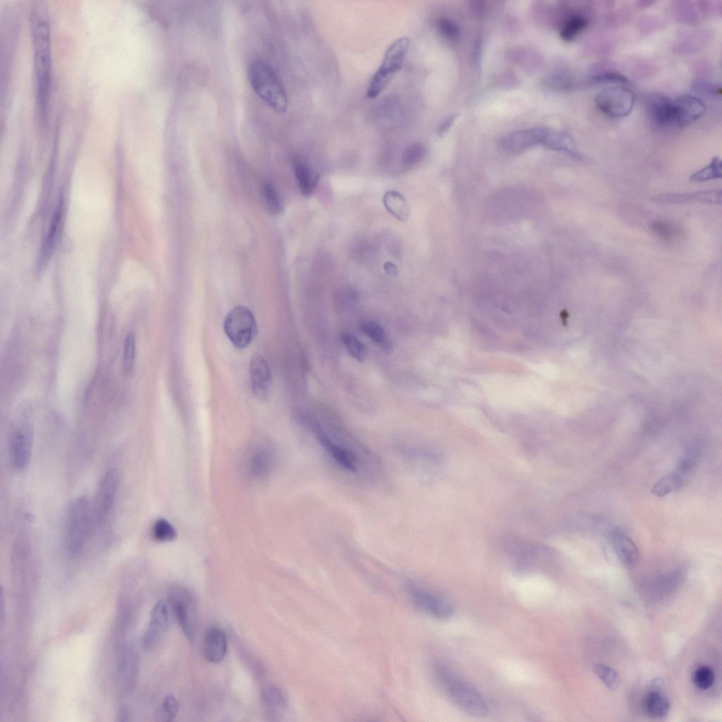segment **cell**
Masks as SVG:
<instances>
[{"label": "cell", "instance_id": "e0dca14e", "mask_svg": "<svg viewBox=\"0 0 722 722\" xmlns=\"http://www.w3.org/2000/svg\"><path fill=\"white\" fill-rule=\"evenodd\" d=\"M653 200L662 204H680L689 202H702L709 204H721V190H711L689 193H666L653 197Z\"/></svg>", "mask_w": 722, "mask_h": 722}, {"label": "cell", "instance_id": "e575fe53", "mask_svg": "<svg viewBox=\"0 0 722 722\" xmlns=\"http://www.w3.org/2000/svg\"><path fill=\"white\" fill-rule=\"evenodd\" d=\"M152 534L153 538L159 542L171 541L176 536L174 527L169 522L163 518L158 519L154 522Z\"/></svg>", "mask_w": 722, "mask_h": 722}, {"label": "cell", "instance_id": "2e32d148", "mask_svg": "<svg viewBox=\"0 0 722 722\" xmlns=\"http://www.w3.org/2000/svg\"><path fill=\"white\" fill-rule=\"evenodd\" d=\"M612 548L621 563L627 567L635 565L640 556L635 542L622 530L616 529L610 534Z\"/></svg>", "mask_w": 722, "mask_h": 722}, {"label": "cell", "instance_id": "6da1fadb", "mask_svg": "<svg viewBox=\"0 0 722 722\" xmlns=\"http://www.w3.org/2000/svg\"><path fill=\"white\" fill-rule=\"evenodd\" d=\"M434 673L439 684L453 702L462 711L475 717H484L489 706L483 695L472 685L453 672L446 664L437 662Z\"/></svg>", "mask_w": 722, "mask_h": 722}, {"label": "cell", "instance_id": "b9f144b4", "mask_svg": "<svg viewBox=\"0 0 722 722\" xmlns=\"http://www.w3.org/2000/svg\"><path fill=\"white\" fill-rule=\"evenodd\" d=\"M128 711L125 708H123L119 711L118 716L119 718L118 720L121 721H126L128 720Z\"/></svg>", "mask_w": 722, "mask_h": 722}, {"label": "cell", "instance_id": "8fae6325", "mask_svg": "<svg viewBox=\"0 0 722 722\" xmlns=\"http://www.w3.org/2000/svg\"><path fill=\"white\" fill-rule=\"evenodd\" d=\"M169 601L183 632L189 640L192 639L195 631V616L190 593L184 588H175L170 593Z\"/></svg>", "mask_w": 722, "mask_h": 722}, {"label": "cell", "instance_id": "603a6c76", "mask_svg": "<svg viewBox=\"0 0 722 722\" xmlns=\"http://www.w3.org/2000/svg\"><path fill=\"white\" fill-rule=\"evenodd\" d=\"M687 477L675 468L661 477L653 486L651 493L657 496H664L680 489Z\"/></svg>", "mask_w": 722, "mask_h": 722}, {"label": "cell", "instance_id": "d6986e66", "mask_svg": "<svg viewBox=\"0 0 722 722\" xmlns=\"http://www.w3.org/2000/svg\"><path fill=\"white\" fill-rule=\"evenodd\" d=\"M276 463L275 452L269 447L262 446L254 450L249 457L248 468L253 477H264L273 470Z\"/></svg>", "mask_w": 722, "mask_h": 722}, {"label": "cell", "instance_id": "ac0fdd59", "mask_svg": "<svg viewBox=\"0 0 722 722\" xmlns=\"http://www.w3.org/2000/svg\"><path fill=\"white\" fill-rule=\"evenodd\" d=\"M227 647V637L222 629L214 627L207 630L203 642V654L207 661H221L226 654Z\"/></svg>", "mask_w": 722, "mask_h": 722}, {"label": "cell", "instance_id": "7c38bea8", "mask_svg": "<svg viewBox=\"0 0 722 722\" xmlns=\"http://www.w3.org/2000/svg\"><path fill=\"white\" fill-rule=\"evenodd\" d=\"M118 484V473L116 469L107 470L102 476L97 487L94 503V516L97 520H104L111 513Z\"/></svg>", "mask_w": 722, "mask_h": 722}, {"label": "cell", "instance_id": "7402d4cb", "mask_svg": "<svg viewBox=\"0 0 722 722\" xmlns=\"http://www.w3.org/2000/svg\"><path fill=\"white\" fill-rule=\"evenodd\" d=\"M262 699L268 716L274 719L282 714L286 709V699L281 690L274 685H269L263 690Z\"/></svg>", "mask_w": 722, "mask_h": 722}, {"label": "cell", "instance_id": "5bb4252c", "mask_svg": "<svg viewBox=\"0 0 722 722\" xmlns=\"http://www.w3.org/2000/svg\"><path fill=\"white\" fill-rule=\"evenodd\" d=\"M168 624V604L165 600L161 599L152 609L148 625L142 636L143 647L146 649L154 647L165 633Z\"/></svg>", "mask_w": 722, "mask_h": 722}, {"label": "cell", "instance_id": "f1b7e54d", "mask_svg": "<svg viewBox=\"0 0 722 722\" xmlns=\"http://www.w3.org/2000/svg\"><path fill=\"white\" fill-rule=\"evenodd\" d=\"M404 459L415 463L429 462L436 459V455L433 451L419 448L417 446H407L400 448L398 451Z\"/></svg>", "mask_w": 722, "mask_h": 722}, {"label": "cell", "instance_id": "8992f818", "mask_svg": "<svg viewBox=\"0 0 722 722\" xmlns=\"http://www.w3.org/2000/svg\"><path fill=\"white\" fill-rule=\"evenodd\" d=\"M224 329L231 343L237 348L250 344L257 333V323L252 312L246 307L237 306L226 316Z\"/></svg>", "mask_w": 722, "mask_h": 722}, {"label": "cell", "instance_id": "60d3db41", "mask_svg": "<svg viewBox=\"0 0 722 722\" xmlns=\"http://www.w3.org/2000/svg\"><path fill=\"white\" fill-rule=\"evenodd\" d=\"M457 117V114H451L447 116L439 126L436 134L439 137L444 135L451 128Z\"/></svg>", "mask_w": 722, "mask_h": 722}, {"label": "cell", "instance_id": "5b68a950", "mask_svg": "<svg viewBox=\"0 0 722 722\" xmlns=\"http://www.w3.org/2000/svg\"><path fill=\"white\" fill-rule=\"evenodd\" d=\"M409 47L408 37H399L389 45L381 65L369 82L366 92L368 98L377 97L386 88L394 74L401 68Z\"/></svg>", "mask_w": 722, "mask_h": 722}, {"label": "cell", "instance_id": "277c9868", "mask_svg": "<svg viewBox=\"0 0 722 722\" xmlns=\"http://www.w3.org/2000/svg\"><path fill=\"white\" fill-rule=\"evenodd\" d=\"M91 513L87 498L78 497L70 504L66 518L65 544L71 553H78L84 548L90 534Z\"/></svg>", "mask_w": 722, "mask_h": 722}, {"label": "cell", "instance_id": "8d00e7d4", "mask_svg": "<svg viewBox=\"0 0 722 722\" xmlns=\"http://www.w3.org/2000/svg\"><path fill=\"white\" fill-rule=\"evenodd\" d=\"M594 671L608 689L615 690L618 688L620 679L613 668L604 664L596 663L594 666Z\"/></svg>", "mask_w": 722, "mask_h": 722}, {"label": "cell", "instance_id": "d4e9b609", "mask_svg": "<svg viewBox=\"0 0 722 722\" xmlns=\"http://www.w3.org/2000/svg\"><path fill=\"white\" fill-rule=\"evenodd\" d=\"M644 704L646 711L653 717H662L670 709L668 699L657 690L650 691L646 695Z\"/></svg>", "mask_w": 722, "mask_h": 722}, {"label": "cell", "instance_id": "cb8c5ba5", "mask_svg": "<svg viewBox=\"0 0 722 722\" xmlns=\"http://www.w3.org/2000/svg\"><path fill=\"white\" fill-rule=\"evenodd\" d=\"M360 329L384 351L389 353L392 350V343L384 329L379 323L374 321H364L360 323Z\"/></svg>", "mask_w": 722, "mask_h": 722}, {"label": "cell", "instance_id": "9a60e30c", "mask_svg": "<svg viewBox=\"0 0 722 722\" xmlns=\"http://www.w3.org/2000/svg\"><path fill=\"white\" fill-rule=\"evenodd\" d=\"M250 378L254 393L267 396L271 390V373L267 360L259 354H255L250 362Z\"/></svg>", "mask_w": 722, "mask_h": 722}, {"label": "cell", "instance_id": "52a82bcc", "mask_svg": "<svg viewBox=\"0 0 722 722\" xmlns=\"http://www.w3.org/2000/svg\"><path fill=\"white\" fill-rule=\"evenodd\" d=\"M635 96L623 85H615L601 89L595 97L596 107L613 118L628 116L633 109Z\"/></svg>", "mask_w": 722, "mask_h": 722}, {"label": "cell", "instance_id": "836d02e7", "mask_svg": "<svg viewBox=\"0 0 722 722\" xmlns=\"http://www.w3.org/2000/svg\"><path fill=\"white\" fill-rule=\"evenodd\" d=\"M693 684L699 690H706L714 684L715 675L713 670L706 666L697 667L692 675Z\"/></svg>", "mask_w": 722, "mask_h": 722}, {"label": "cell", "instance_id": "44dd1931", "mask_svg": "<svg viewBox=\"0 0 722 722\" xmlns=\"http://www.w3.org/2000/svg\"><path fill=\"white\" fill-rule=\"evenodd\" d=\"M293 169L301 193L310 195L315 189L319 176L317 171L301 158L293 159Z\"/></svg>", "mask_w": 722, "mask_h": 722}, {"label": "cell", "instance_id": "4dcf8cb0", "mask_svg": "<svg viewBox=\"0 0 722 722\" xmlns=\"http://www.w3.org/2000/svg\"><path fill=\"white\" fill-rule=\"evenodd\" d=\"M341 340L349 354L358 362H363L367 357V348L355 335L343 333Z\"/></svg>", "mask_w": 722, "mask_h": 722}, {"label": "cell", "instance_id": "83f0119b", "mask_svg": "<svg viewBox=\"0 0 722 722\" xmlns=\"http://www.w3.org/2000/svg\"><path fill=\"white\" fill-rule=\"evenodd\" d=\"M544 145L553 150L565 151L573 156L577 155L570 137L559 130L549 129Z\"/></svg>", "mask_w": 722, "mask_h": 722}, {"label": "cell", "instance_id": "3957f363", "mask_svg": "<svg viewBox=\"0 0 722 722\" xmlns=\"http://www.w3.org/2000/svg\"><path fill=\"white\" fill-rule=\"evenodd\" d=\"M37 102L42 115L45 113L50 76L49 30L43 19L35 21L33 27Z\"/></svg>", "mask_w": 722, "mask_h": 722}, {"label": "cell", "instance_id": "4fadbf2b", "mask_svg": "<svg viewBox=\"0 0 722 722\" xmlns=\"http://www.w3.org/2000/svg\"><path fill=\"white\" fill-rule=\"evenodd\" d=\"M549 128L532 127L518 130L504 135L501 147L508 152H519L537 144L544 145Z\"/></svg>", "mask_w": 722, "mask_h": 722}, {"label": "cell", "instance_id": "f546056e", "mask_svg": "<svg viewBox=\"0 0 722 722\" xmlns=\"http://www.w3.org/2000/svg\"><path fill=\"white\" fill-rule=\"evenodd\" d=\"M721 160L718 157H714L710 164L704 168L697 171L690 176V180L693 182H703L709 180L721 178Z\"/></svg>", "mask_w": 722, "mask_h": 722}, {"label": "cell", "instance_id": "74e56055", "mask_svg": "<svg viewBox=\"0 0 722 722\" xmlns=\"http://www.w3.org/2000/svg\"><path fill=\"white\" fill-rule=\"evenodd\" d=\"M439 33L446 39L455 41L458 39L460 30L458 25L447 18H439L436 23Z\"/></svg>", "mask_w": 722, "mask_h": 722}, {"label": "cell", "instance_id": "ba28073f", "mask_svg": "<svg viewBox=\"0 0 722 722\" xmlns=\"http://www.w3.org/2000/svg\"><path fill=\"white\" fill-rule=\"evenodd\" d=\"M32 445V428L29 421L18 422L9 437V455L13 466L18 470L25 469L30 460Z\"/></svg>", "mask_w": 722, "mask_h": 722}, {"label": "cell", "instance_id": "f35d334b", "mask_svg": "<svg viewBox=\"0 0 722 722\" xmlns=\"http://www.w3.org/2000/svg\"><path fill=\"white\" fill-rule=\"evenodd\" d=\"M178 711V703L173 695H167L164 697L159 716L161 721H171L176 717Z\"/></svg>", "mask_w": 722, "mask_h": 722}, {"label": "cell", "instance_id": "d6a6232c", "mask_svg": "<svg viewBox=\"0 0 722 722\" xmlns=\"http://www.w3.org/2000/svg\"><path fill=\"white\" fill-rule=\"evenodd\" d=\"M263 197L268 209L273 214H279L283 212V204L274 186L270 183L262 185Z\"/></svg>", "mask_w": 722, "mask_h": 722}, {"label": "cell", "instance_id": "484cf974", "mask_svg": "<svg viewBox=\"0 0 722 722\" xmlns=\"http://www.w3.org/2000/svg\"><path fill=\"white\" fill-rule=\"evenodd\" d=\"M383 202L388 212L399 220H405L408 216V205L405 197L399 192L388 191L384 196Z\"/></svg>", "mask_w": 722, "mask_h": 722}, {"label": "cell", "instance_id": "30bf717a", "mask_svg": "<svg viewBox=\"0 0 722 722\" xmlns=\"http://www.w3.org/2000/svg\"><path fill=\"white\" fill-rule=\"evenodd\" d=\"M702 101L692 95L679 96L671 99V128L686 127L699 119L705 113Z\"/></svg>", "mask_w": 722, "mask_h": 722}, {"label": "cell", "instance_id": "9c48e42d", "mask_svg": "<svg viewBox=\"0 0 722 722\" xmlns=\"http://www.w3.org/2000/svg\"><path fill=\"white\" fill-rule=\"evenodd\" d=\"M406 590L413 604L422 611L441 619L453 614V607L448 601L422 586L409 583Z\"/></svg>", "mask_w": 722, "mask_h": 722}, {"label": "cell", "instance_id": "1f68e13d", "mask_svg": "<svg viewBox=\"0 0 722 722\" xmlns=\"http://www.w3.org/2000/svg\"><path fill=\"white\" fill-rule=\"evenodd\" d=\"M136 353L135 338L133 333H128L123 343V372L130 374L134 367Z\"/></svg>", "mask_w": 722, "mask_h": 722}, {"label": "cell", "instance_id": "7a4b0ae2", "mask_svg": "<svg viewBox=\"0 0 722 722\" xmlns=\"http://www.w3.org/2000/svg\"><path fill=\"white\" fill-rule=\"evenodd\" d=\"M249 76L256 94L278 113H284L288 105L287 95L271 67L262 61L250 65Z\"/></svg>", "mask_w": 722, "mask_h": 722}, {"label": "cell", "instance_id": "ffe728a7", "mask_svg": "<svg viewBox=\"0 0 722 722\" xmlns=\"http://www.w3.org/2000/svg\"><path fill=\"white\" fill-rule=\"evenodd\" d=\"M671 99L659 93L649 97L648 109L654 123L663 128H671Z\"/></svg>", "mask_w": 722, "mask_h": 722}, {"label": "cell", "instance_id": "4316f807", "mask_svg": "<svg viewBox=\"0 0 722 722\" xmlns=\"http://www.w3.org/2000/svg\"><path fill=\"white\" fill-rule=\"evenodd\" d=\"M588 25L587 19L582 15H573L563 23L560 30L561 37L567 42H571L585 29Z\"/></svg>", "mask_w": 722, "mask_h": 722}, {"label": "cell", "instance_id": "d590c367", "mask_svg": "<svg viewBox=\"0 0 722 722\" xmlns=\"http://www.w3.org/2000/svg\"><path fill=\"white\" fill-rule=\"evenodd\" d=\"M426 152L427 149L423 144L420 142L411 144L405 149L403 154V166L409 168L417 164L424 157Z\"/></svg>", "mask_w": 722, "mask_h": 722}, {"label": "cell", "instance_id": "ab89813d", "mask_svg": "<svg viewBox=\"0 0 722 722\" xmlns=\"http://www.w3.org/2000/svg\"><path fill=\"white\" fill-rule=\"evenodd\" d=\"M595 83H615L616 85H625L629 82L628 80L623 75L616 72H604L592 78Z\"/></svg>", "mask_w": 722, "mask_h": 722}]
</instances>
